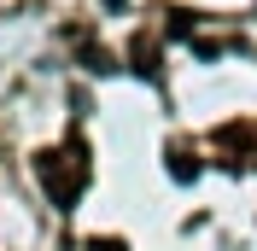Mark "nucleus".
<instances>
[{
    "mask_svg": "<svg viewBox=\"0 0 257 251\" xmlns=\"http://www.w3.org/2000/svg\"><path fill=\"white\" fill-rule=\"evenodd\" d=\"M41 181H47V193H53V199H59L64 204V210H70V204H76V181H64V175H59V158H41Z\"/></svg>",
    "mask_w": 257,
    "mask_h": 251,
    "instance_id": "obj_1",
    "label": "nucleus"
},
{
    "mask_svg": "<svg viewBox=\"0 0 257 251\" xmlns=\"http://www.w3.org/2000/svg\"><path fill=\"white\" fill-rule=\"evenodd\" d=\"M94 251H128V245H117V239H94Z\"/></svg>",
    "mask_w": 257,
    "mask_h": 251,
    "instance_id": "obj_2",
    "label": "nucleus"
},
{
    "mask_svg": "<svg viewBox=\"0 0 257 251\" xmlns=\"http://www.w3.org/2000/svg\"><path fill=\"white\" fill-rule=\"evenodd\" d=\"M105 6H123V0H105Z\"/></svg>",
    "mask_w": 257,
    "mask_h": 251,
    "instance_id": "obj_3",
    "label": "nucleus"
}]
</instances>
